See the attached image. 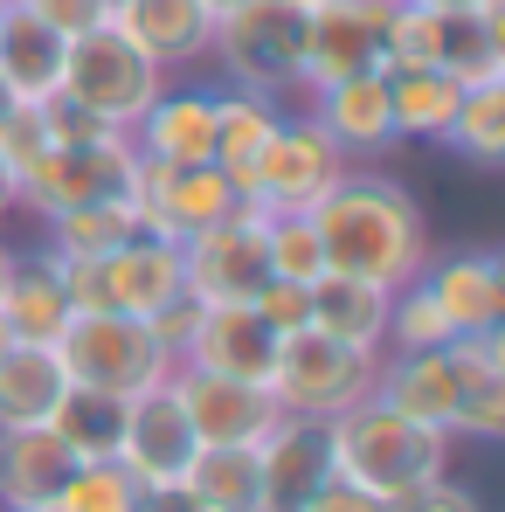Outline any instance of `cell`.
<instances>
[{
    "label": "cell",
    "instance_id": "6da1fadb",
    "mask_svg": "<svg viewBox=\"0 0 505 512\" xmlns=\"http://www.w3.org/2000/svg\"><path fill=\"white\" fill-rule=\"evenodd\" d=\"M305 215H312V229H319L326 270L360 277V284H374V291H402L409 277H422V263L436 250L422 201L381 167V160H374V167H346Z\"/></svg>",
    "mask_w": 505,
    "mask_h": 512
},
{
    "label": "cell",
    "instance_id": "7a4b0ae2",
    "mask_svg": "<svg viewBox=\"0 0 505 512\" xmlns=\"http://www.w3.org/2000/svg\"><path fill=\"white\" fill-rule=\"evenodd\" d=\"M374 402L443 429L450 443H499L505 436V326L443 340L429 353H381Z\"/></svg>",
    "mask_w": 505,
    "mask_h": 512
},
{
    "label": "cell",
    "instance_id": "3957f363",
    "mask_svg": "<svg viewBox=\"0 0 505 512\" xmlns=\"http://www.w3.org/2000/svg\"><path fill=\"white\" fill-rule=\"evenodd\" d=\"M326 443H333L339 485L381 499L388 512L402 506V499H416L429 478H443L450 471V450H457L443 429L416 423V416H402V409H388L374 395H360L353 409H339L333 423H326Z\"/></svg>",
    "mask_w": 505,
    "mask_h": 512
},
{
    "label": "cell",
    "instance_id": "277c9868",
    "mask_svg": "<svg viewBox=\"0 0 505 512\" xmlns=\"http://www.w3.org/2000/svg\"><path fill=\"white\" fill-rule=\"evenodd\" d=\"M56 360H63L70 388L111 395V402H139V395L167 388V374L180 367L160 346V333L146 319H125V312H77L56 340Z\"/></svg>",
    "mask_w": 505,
    "mask_h": 512
},
{
    "label": "cell",
    "instance_id": "5b68a950",
    "mask_svg": "<svg viewBox=\"0 0 505 512\" xmlns=\"http://www.w3.org/2000/svg\"><path fill=\"white\" fill-rule=\"evenodd\" d=\"M167 90V70L146 56V49H132L111 21L104 28H90V35H70V56H63V104H77L90 118H104L111 132H132L139 125V111L153 104Z\"/></svg>",
    "mask_w": 505,
    "mask_h": 512
},
{
    "label": "cell",
    "instance_id": "8992f818",
    "mask_svg": "<svg viewBox=\"0 0 505 512\" xmlns=\"http://www.w3.org/2000/svg\"><path fill=\"white\" fill-rule=\"evenodd\" d=\"M339 173H346V153L319 132V118H312L305 104H298V111L284 104L277 132L263 139V153H256L250 167L236 173V187H243V201L263 208V215H305Z\"/></svg>",
    "mask_w": 505,
    "mask_h": 512
},
{
    "label": "cell",
    "instance_id": "52a82bcc",
    "mask_svg": "<svg viewBox=\"0 0 505 512\" xmlns=\"http://www.w3.org/2000/svg\"><path fill=\"white\" fill-rule=\"evenodd\" d=\"M298 42H305V14L284 0H243L229 14H215V42L208 63L222 70V84L263 90V97H298Z\"/></svg>",
    "mask_w": 505,
    "mask_h": 512
},
{
    "label": "cell",
    "instance_id": "ba28073f",
    "mask_svg": "<svg viewBox=\"0 0 505 512\" xmlns=\"http://www.w3.org/2000/svg\"><path fill=\"white\" fill-rule=\"evenodd\" d=\"M125 201L139 215V236H160V243H187L229 215H243V187L229 167H153V160H132V180H125Z\"/></svg>",
    "mask_w": 505,
    "mask_h": 512
},
{
    "label": "cell",
    "instance_id": "9c48e42d",
    "mask_svg": "<svg viewBox=\"0 0 505 512\" xmlns=\"http://www.w3.org/2000/svg\"><path fill=\"white\" fill-rule=\"evenodd\" d=\"M374 353H353V346L326 340L319 326L305 333H284L277 340V367H270V402L284 416H312V423H333L339 409H353L360 395H374Z\"/></svg>",
    "mask_w": 505,
    "mask_h": 512
},
{
    "label": "cell",
    "instance_id": "30bf717a",
    "mask_svg": "<svg viewBox=\"0 0 505 512\" xmlns=\"http://www.w3.org/2000/svg\"><path fill=\"white\" fill-rule=\"evenodd\" d=\"M132 139H90V146H49L35 167L14 180V208H28L35 222L90 208V201H118L132 180Z\"/></svg>",
    "mask_w": 505,
    "mask_h": 512
},
{
    "label": "cell",
    "instance_id": "8fae6325",
    "mask_svg": "<svg viewBox=\"0 0 505 512\" xmlns=\"http://www.w3.org/2000/svg\"><path fill=\"white\" fill-rule=\"evenodd\" d=\"M395 0H326L305 14V42H298V104L312 90L339 77H367L381 70V35H388Z\"/></svg>",
    "mask_w": 505,
    "mask_h": 512
},
{
    "label": "cell",
    "instance_id": "7c38bea8",
    "mask_svg": "<svg viewBox=\"0 0 505 512\" xmlns=\"http://www.w3.org/2000/svg\"><path fill=\"white\" fill-rule=\"evenodd\" d=\"M270 263H263V208H243L201 236L180 243V284L194 305H250L263 291Z\"/></svg>",
    "mask_w": 505,
    "mask_h": 512
},
{
    "label": "cell",
    "instance_id": "4fadbf2b",
    "mask_svg": "<svg viewBox=\"0 0 505 512\" xmlns=\"http://www.w3.org/2000/svg\"><path fill=\"white\" fill-rule=\"evenodd\" d=\"M167 395L180 402V416H187V429H194L201 450H250L256 436L284 416V409L270 402V388L222 381V374H201V367H173Z\"/></svg>",
    "mask_w": 505,
    "mask_h": 512
},
{
    "label": "cell",
    "instance_id": "5bb4252c",
    "mask_svg": "<svg viewBox=\"0 0 505 512\" xmlns=\"http://www.w3.org/2000/svg\"><path fill=\"white\" fill-rule=\"evenodd\" d=\"M256 485H263V512H305L326 485H333V443L326 423L312 416H277L256 436Z\"/></svg>",
    "mask_w": 505,
    "mask_h": 512
},
{
    "label": "cell",
    "instance_id": "9a60e30c",
    "mask_svg": "<svg viewBox=\"0 0 505 512\" xmlns=\"http://www.w3.org/2000/svg\"><path fill=\"white\" fill-rule=\"evenodd\" d=\"M194 450L201 443H194V429L180 416V402H173L167 388H153V395L125 402V429H118V457L111 464H125V478L139 492H173L187 478Z\"/></svg>",
    "mask_w": 505,
    "mask_h": 512
},
{
    "label": "cell",
    "instance_id": "2e32d148",
    "mask_svg": "<svg viewBox=\"0 0 505 512\" xmlns=\"http://www.w3.org/2000/svg\"><path fill=\"white\" fill-rule=\"evenodd\" d=\"M416 284L436 298L450 340H464V333H499L505 326V263L492 250H429Z\"/></svg>",
    "mask_w": 505,
    "mask_h": 512
},
{
    "label": "cell",
    "instance_id": "e0dca14e",
    "mask_svg": "<svg viewBox=\"0 0 505 512\" xmlns=\"http://www.w3.org/2000/svg\"><path fill=\"white\" fill-rule=\"evenodd\" d=\"M305 111L319 118V132L346 153V167H374L388 160L402 139H395V111H388V77L367 70V77H339V84L312 90Z\"/></svg>",
    "mask_w": 505,
    "mask_h": 512
},
{
    "label": "cell",
    "instance_id": "ac0fdd59",
    "mask_svg": "<svg viewBox=\"0 0 505 512\" xmlns=\"http://www.w3.org/2000/svg\"><path fill=\"white\" fill-rule=\"evenodd\" d=\"M139 160L153 167H208L215 160V84H173L139 111V125L125 132Z\"/></svg>",
    "mask_w": 505,
    "mask_h": 512
},
{
    "label": "cell",
    "instance_id": "d6986e66",
    "mask_svg": "<svg viewBox=\"0 0 505 512\" xmlns=\"http://www.w3.org/2000/svg\"><path fill=\"white\" fill-rule=\"evenodd\" d=\"M180 367H201V374H222V381L270 388L277 333L256 319L250 305H201V312H194V333H187V346H180Z\"/></svg>",
    "mask_w": 505,
    "mask_h": 512
},
{
    "label": "cell",
    "instance_id": "ffe728a7",
    "mask_svg": "<svg viewBox=\"0 0 505 512\" xmlns=\"http://www.w3.org/2000/svg\"><path fill=\"white\" fill-rule=\"evenodd\" d=\"M0 319L21 346H56L63 326L77 319L70 291H63V256L42 243L7 250V277H0Z\"/></svg>",
    "mask_w": 505,
    "mask_h": 512
},
{
    "label": "cell",
    "instance_id": "44dd1931",
    "mask_svg": "<svg viewBox=\"0 0 505 512\" xmlns=\"http://www.w3.org/2000/svg\"><path fill=\"white\" fill-rule=\"evenodd\" d=\"M97 298H104V312L160 319L173 298H187V284H180V243L132 236V243H118L111 256H97Z\"/></svg>",
    "mask_w": 505,
    "mask_h": 512
},
{
    "label": "cell",
    "instance_id": "7402d4cb",
    "mask_svg": "<svg viewBox=\"0 0 505 512\" xmlns=\"http://www.w3.org/2000/svg\"><path fill=\"white\" fill-rule=\"evenodd\" d=\"M111 28L132 49H146L167 77L208 63V42H215V14L201 0H118L111 7Z\"/></svg>",
    "mask_w": 505,
    "mask_h": 512
},
{
    "label": "cell",
    "instance_id": "603a6c76",
    "mask_svg": "<svg viewBox=\"0 0 505 512\" xmlns=\"http://www.w3.org/2000/svg\"><path fill=\"white\" fill-rule=\"evenodd\" d=\"M77 471L56 429H0V512H49Z\"/></svg>",
    "mask_w": 505,
    "mask_h": 512
},
{
    "label": "cell",
    "instance_id": "cb8c5ba5",
    "mask_svg": "<svg viewBox=\"0 0 505 512\" xmlns=\"http://www.w3.org/2000/svg\"><path fill=\"white\" fill-rule=\"evenodd\" d=\"M63 56H70V35H56L49 21H35V14L14 7L0 21V97L7 104H56Z\"/></svg>",
    "mask_w": 505,
    "mask_h": 512
},
{
    "label": "cell",
    "instance_id": "d4e9b609",
    "mask_svg": "<svg viewBox=\"0 0 505 512\" xmlns=\"http://www.w3.org/2000/svg\"><path fill=\"white\" fill-rule=\"evenodd\" d=\"M429 70H443L457 90L505 84V0L499 7H478V14H436Z\"/></svg>",
    "mask_w": 505,
    "mask_h": 512
},
{
    "label": "cell",
    "instance_id": "484cf974",
    "mask_svg": "<svg viewBox=\"0 0 505 512\" xmlns=\"http://www.w3.org/2000/svg\"><path fill=\"white\" fill-rule=\"evenodd\" d=\"M63 395H70V374L56 360V346L14 340L0 353V429H49Z\"/></svg>",
    "mask_w": 505,
    "mask_h": 512
},
{
    "label": "cell",
    "instance_id": "4316f807",
    "mask_svg": "<svg viewBox=\"0 0 505 512\" xmlns=\"http://www.w3.org/2000/svg\"><path fill=\"white\" fill-rule=\"evenodd\" d=\"M312 326L326 333V340L353 346V353H388V291H374V284H360V277H339L326 270L319 284H312Z\"/></svg>",
    "mask_w": 505,
    "mask_h": 512
},
{
    "label": "cell",
    "instance_id": "83f0119b",
    "mask_svg": "<svg viewBox=\"0 0 505 512\" xmlns=\"http://www.w3.org/2000/svg\"><path fill=\"white\" fill-rule=\"evenodd\" d=\"M388 77V111H395V139H422V146H443L450 118H457V97L443 70H381Z\"/></svg>",
    "mask_w": 505,
    "mask_h": 512
},
{
    "label": "cell",
    "instance_id": "f1b7e54d",
    "mask_svg": "<svg viewBox=\"0 0 505 512\" xmlns=\"http://www.w3.org/2000/svg\"><path fill=\"white\" fill-rule=\"evenodd\" d=\"M284 104L263 97V90H243V84H215V167L243 173L263 153V139L277 132Z\"/></svg>",
    "mask_w": 505,
    "mask_h": 512
},
{
    "label": "cell",
    "instance_id": "f546056e",
    "mask_svg": "<svg viewBox=\"0 0 505 512\" xmlns=\"http://www.w3.org/2000/svg\"><path fill=\"white\" fill-rule=\"evenodd\" d=\"M180 492L208 512H263V485H256V443L250 450H194Z\"/></svg>",
    "mask_w": 505,
    "mask_h": 512
},
{
    "label": "cell",
    "instance_id": "4dcf8cb0",
    "mask_svg": "<svg viewBox=\"0 0 505 512\" xmlns=\"http://www.w3.org/2000/svg\"><path fill=\"white\" fill-rule=\"evenodd\" d=\"M132 236H139V215H132L125 194L118 201H90V208H63V215L42 222V250H56V256H111Z\"/></svg>",
    "mask_w": 505,
    "mask_h": 512
},
{
    "label": "cell",
    "instance_id": "1f68e13d",
    "mask_svg": "<svg viewBox=\"0 0 505 512\" xmlns=\"http://www.w3.org/2000/svg\"><path fill=\"white\" fill-rule=\"evenodd\" d=\"M49 429L70 443L77 464H111V457H118V429H125V402L90 395V388H70L63 409L49 416Z\"/></svg>",
    "mask_w": 505,
    "mask_h": 512
},
{
    "label": "cell",
    "instance_id": "d6a6232c",
    "mask_svg": "<svg viewBox=\"0 0 505 512\" xmlns=\"http://www.w3.org/2000/svg\"><path fill=\"white\" fill-rule=\"evenodd\" d=\"M443 146L471 167H505V84H471L457 97V118Z\"/></svg>",
    "mask_w": 505,
    "mask_h": 512
},
{
    "label": "cell",
    "instance_id": "836d02e7",
    "mask_svg": "<svg viewBox=\"0 0 505 512\" xmlns=\"http://www.w3.org/2000/svg\"><path fill=\"white\" fill-rule=\"evenodd\" d=\"M263 263L284 284H319L326 277V250H319L312 215H263Z\"/></svg>",
    "mask_w": 505,
    "mask_h": 512
},
{
    "label": "cell",
    "instance_id": "e575fe53",
    "mask_svg": "<svg viewBox=\"0 0 505 512\" xmlns=\"http://www.w3.org/2000/svg\"><path fill=\"white\" fill-rule=\"evenodd\" d=\"M139 499L146 492L125 478V464H77L49 512H139Z\"/></svg>",
    "mask_w": 505,
    "mask_h": 512
},
{
    "label": "cell",
    "instance_id": "d590c367",
    "mask_svg": "<svg viewBox=\"0 0 505 512\" xmlns=\"http://www.w3.org/2000/svg\"><path fill=\"white\" fill-rule=\"evenodd\" d=\"M443 340H450V326H443L436 298L422 291L416 277L402 291H388V353H429V346H443Z\"/></svg>",
    "mask_w": 505,
    "mask_h": 512
},
{
    "label": "cell",
    "instance_id": "8d00e7d4",
    "mask_svg": "<svg viewBox=\"0 0 505 512\" xmlns=\"http://www.w3.org/2000/svg\"><path fill=\"white\" fill-rule=\"evenodd\" d=\"M49 153V118H42V104H7L0 111V160L14 167V180L35 167Z\"/></svg>",
    "mask_w": 505,
    "mask_h": 512
},
{
    "label": "cell",
    "instance_id": "74e56055",
    "mask_svg": "<svg viewBox=\"0 0 505 512\" xmlns=\"http://www.w3.org/2000/svg\"><path fill=\"white\" fill-rule=\"evenodd\" d=\"M250 312L284 340V333H305L312 326V284H284V277H263V291L250 298Z\"/></svg>",
    "mask_w": 505,
    "mask_h": 512
},
{
    "label": "cell",
    "instance_id": "f35d334b",
    "mask_svg": "<svg viewBox=\"0 0 505 512\" xmlns=\"http://www.w3.org/2000/svg\"><path fill=\"white\" fill-rule=\"evenodd\" d=\"M21 14L49 21L56 35H90V28H104V21H111V0H28Z\"/></svg>",
    "mask_w": 505,
    "mask_h": 512
},
{
    "label": "cell",
    "instance_id": "ab89813d",
    "mask_svg": "<svg viewBox=\"0 0 505 512\" xmlns=\"http://www.w3.org/2000/svg\"><path fill=\"white\" fill-rule=\"evenodd\" d=\"M395 512H485V499H478L457 471H443V478H429V485H422L416 499H402Z\"/></svg>",
    "mask_w": 505,
    "mask_h": 512
},
{
    "label": "cell",
    "instance_id": "60d3db41",
    "mask_svg": "<svg viewBox=\"0 0 505 512\" xmlns=\"http://www.w3.org/2000/svg\"><path fill=\"white\" fill-rule=\"evenodd\" d=\"M305 512H388V506H381V499H367V492H353V485H339V478H333V485H326V492H319V499H312Z\"/></svg>",
    "mask_w": 505,
    "mask_h": 512
},
{
    "label": "cell",
    "instance_id": "b9f144b4",
    "mask_svg": "<svg viewBox=\"0 0 505 512\" xmlns=\"http://www.w3.org/2000/svg\"><path fill=\"white\" fill-rule=\"evenodd\" d=\"M139 512H208V506H194V499L173 485V492H146V499H139Z\"/></svg>",
    "mask_w": 505,
    "mask_h": 512
},
{
    "label": "cell",
    "instance_id": "7bdbcfd3",
    "mask_svg": "<svg viewBox=\"0 0 505 512\" xmlns=\"http://www.w3.org/2000/svg\"><path fill=\"white\" fill-rule=\"evenodd\" d=\"M416 7H436V14H478V7H499V0H416Z\"/></svg>",
    "mask_w": 505,
    "mask_h": 512
},
{
    "label": "cell",
    "instance_id": "ee69618b",
    "mask_svg": "<svg viewBox=\"0 0 505 512\" xmlns=\"http://www.w3.org/2000/svg\"><path fill=\"white\" fill-rule=\"evenodd\" d=\"M7 208H14V167L0 160V215H7Z\"/></svg>",
    "mask_w": 505,
    "mask_h": 512
},
{
    "label": "cell",
    "instance_id": "f6af8a7d",
    "mask_svg": "<svg viewBox=\"0 0 505 512\" xmlns=\"http://www.w3.org/2000/svg\"><path fill=\"white\" fill-rule=\"evenodd\" d=\"M201 7H208V14H229V7H243V0H201Z\"/></svg>",
    "mask_w": 505,
    "mask_h": 512
},
{
    "label": "cell",
    "instance_id": "bcb514c9",
    "mask_svg": "<svg viewBox=\"0 0 505 512\" xmlns=\"http://www.w3.org/2000/svg\"><path fill=\"white\" fill-rule=\"evenodd\" d=\"M284 7H298V14H312V7H326V0H284Z\"/></svg>",
    "mask_w": 505,
    "mask_h": 512
},
{
    "label": "cell",
    "instance_id": "7dc6e473",
    "mask_svg": "<svg viewBox=\"0 0 505 512\" xmlns=\"http://www.w3.org/2000/svg\"><path fill=\"white\" fill-rule=\"evenodd\" d=\"M7 346H14V333H7V319H0V353H7Z\"/></svg>",
    "mask_w": 505,
    "mask_h": 512
},
{
    "label": "cell",
    "instance_id": "c3c4849f",
    "mask_svg": "<svg viewBox=\"0 0 505 512\" xmlns=\"http://www.w3.org/2000/svg\"><path fill=\"white\" fill-rule=\"evenodd\" d=\"M14 7H28V0H0V14H14Z\"/></svg>",
    "mask_w": 505,
    "mask_h": 512
},
{
    "label": "cell",
    "instance_id": "681fc988",
    "mask_svg": "<svg viewBox=\"0 0 505 512\" xmlns=\"http://www.w3.org/2000/svg\"><path fill=\"white\" fill-rule=\"evenodd\" d=\"M0 277H7V236H0Z\"/></svg>",
    "mask_w": 505,
    "mask_h": 512
},
{
    "label": "cell",
    "instance_id": "f907efd6",
    "mask_svg": "<svg viewBox=\"0 0 505 512\" xmlns=\"http://www.w3.org/2000/svg\"><path fill=\"white\" fill-rule=\"evenodd\" d=\"M0 111H7V97H0Z\"/></svg>",
    "mask_w": 505,
    "mask_h": 512
},
{
    "label": "cell",
    "instance_id": "816d5d0a",
    "mask_svg": "<svg viewBox=\"0 0 505 512\" xmlns=\"http://www.w3.org/2000/svg\"><path fill=\"white\" fill-rule=\"evenodd\" d=\"M0 21H7V14H0Z\"/></svg>",
    "mask_w": 505,
    "mask_h": 512
},
{
    "label": "cell",
    "instance_id": "f5cc1de1",
    "mask_svg": "<svg viewBox=\"0 0 505 512\" xmlns=\"http://www.w3.org/2000/svg\"><path fill=\"white\" fill-rule=\"evenodd\" d=\"M111 7H118V0H111Z\"/></svg>",
    "mask_w": 505,
    "mask_h": 512
}]
</instances>
